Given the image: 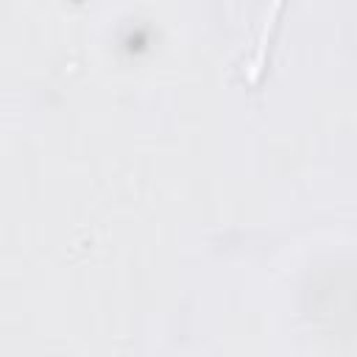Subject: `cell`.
<instances>
[{"mask_svg":"<svg viewBox=\"0 0 357 357\" xmlns=\"http://www.w3.org/2000/svg\"><path fill=\"white\" fill-rule=\"evenodd\" d=\"M282 8V3H273V11L262 20V28H259V33H257V53L248 59V64H245V70H248V78L251 81H257L259 78V73H262V64H265V45H268V33H271V28H273V17H276V11Z\"/></svg>","mask_w":357,"mask_h":357,"instance_id":"obj_1","label":"cell"}]
</instances>
